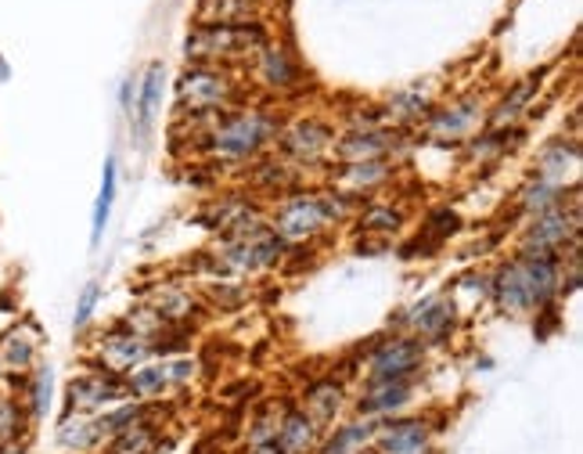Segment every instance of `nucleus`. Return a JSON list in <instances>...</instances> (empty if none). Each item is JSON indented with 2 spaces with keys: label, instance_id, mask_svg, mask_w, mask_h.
<instances>
[{
  "label": "nucleus",
  "instance_id": "nucleus-19",
  "mask_svg": "<svg viewBox=\"0 0 583 454\" xmlns=\"http://www.w3.org/2000/svg\"><path fill=\"white\" fill-rule=\"evenodd\" d=\"M58 447L65 454H90V451H101V437L95 429V415H76V412H65L62 422H58Z\"/></svg>",
  "mask_w": 583,
  "mask_h": 454
},
{
  "label": "nucleus",
  "instance_id": "nucleus-4",
  "mask_svg": "<svg viewBox=\"0 0 583 454\" xmlns=\"http://www.w3.org/2000/svg\"><path fill=\"white\" fill-rule=\"evenodd\" d=\"M379 454H436V422L429 415H393L375 426Z\"/></svg>",
  "mask_w": 583,
  "mask_h": 454
},
{
  "label": "nucleus",
  "instance_id": "nucleus-22",
  "mask_svg": "<svg viewBox=\"0 0 583 454\" xmlns=\"http://www.w3.org/2000/svg\"><path fill=\"white\" fill-rule=\"evenodd\" d=\"M162 418H166V415L131 426L126 433L112 437L101 451H104V454H151V451L162 444Z\"/></svg>",
  "mask_w": 583,
  "mask_h": 454
},
{
  "label": "nucleus",
  "instance_id": "nucleus-3",
  "mask_svg": "<svg viewBox=\"0 0 583 454\" xmlns=\"http://www.w3.org/2000/svg\"><path fill=\"white\" fill-rule=\"evenodd\" d=\"M238 101H241V87L224 65H191L177 79V112L235 109Z\"/></svg>",
  "mask_w": 583,
  "mask_h": 454
},
{
  "label": "nucleus",
  "instance_id": "nucleus-24",
  "mask_svg": "<svg viewBox=\"0 0 583 454\" xmlns=\"http://www.w3.org/2000/svg\"><path fill=\"white\" fill-rule=\"evenodd\" d=\"M162 79H166V65L156 62L148 65L145 73V84H141V101H137V112H134V126H137V142L145 145V137L156 123V112H159V101H162Z\"/></svg>",
  "mask_w": 583,
  "mask_h": 454
},
{
  "label": "nucleus",
  "instance_id": "nucleus-16",
  "mask_svg": "<svg viewBox=\"0 0 583 454\" xmlns=\"http://www.w3.org/2000/svg\"><path fill=\"white\" fill-rule=\"evenodd\" d=\"M343 404H346V386L335 379H318L302 390V412H307L318 426L335 422V415L343 412Z\"/></svg>",
  "mask_w": 583,
  "mask_h": 454
},
{
  "label": "nucleus",
  "instance_id": "nucleus-9",
  "mask_svg": "<svg viewBox=\"0 0 583 454\" xmlns=\"http://www.w3.org/2000/svg\"><path fill=\"white\" fill-rule=\"evenodd\" d=\"M418 376L411 379H386V382H364V393L357 397V415L382 422V418L404 415L407 404L414 401Z\"/></svg>",
  "mask_w": 583,
  "mask_h": 454
},
{
  "label": "nucleus",
  "instance_id": "nucleus-25",
  "mask_svg": "<svg viewBox=\"0 0 583 454\" xmlns=\"http://www.w3.org/2000/svg\"><path fill=\"white\" fill-rule=\"evenodd\" d=\"M580 162V145L576 142H551L541 151V162H536V177L541 181H551L562 188L566 173L573 170Z\"/></svg>",
  "mask_w": 583,
  "mask_h": 454
},
{
  "label": "nucleus",
  "instance_id": "nucleus-40",
  "mask_svg": "<svg viewBox=\"0 0 583 454\" xmlns=\"http://www.w3.org/2000/svg\"><path fill=\"white\" fill-rule=\"evenodd\" d=\"M131 90H134V87H131V79H126V84L120 87V101H123V109H126V105H131Z\"/></svg>",
  "mask_w": 583,
  "mask_h": 454
},
{
  "label": "nucleus",
  "instance_id": "nucleus-8",
  "mask_svg": "<svg viewBox=\"0 0 583 454\" xmlns=\"http://www.w3.org/2000/svg\"><path fill=\"white\" fill-rule=\"evenodd\" d=\"M324 228H332V220L324 217V206L318 195H296V199L282 203V209L271 220V231L285 242H310L318 238Z\"/></svg>",
  "mask_w": 583,
  "mask_h": 454
},
{
  "label": "nucleus",
  "instance_id": "nucleus-6",
  "mask_svg": "<svg viewBox=\"0 0 583 454\" xmlns=\"http://www.w3.org/2000/svg\"><path fill=\"white\" fill-rule=\"evenodd\" d=\"M425 365V343L414 335H393L382 340L368 357V382H386V379H411L422 376Z\"/></svg>",
  "mask_w": 583,
  "mask_h": 454
},
{
  "label": "nucleus",
  "instance_id": "nucleus-5",
  "mask_svg": "<svg viewBox=\"0 0 583 454\" xmlns=\"http://www.w3.org/2000/svg\"><path fill=\"white\" fill-rule=\"evenodd\" d=\"M123 401H134L126 379L112 376V371H98V368L76 376L65 390V412H76V415H98L104 407L123 404Z\"/></svg>",
  "mask_w": 583,
  "mask_h": 454
},
{
  "label": "nucleus",
  "instance_id": "nucleus-36",
  "mask_svg": "<svg viewBox=\"0 0 583 454\" xmlns=\"http://www.w3.org/2000/svg\"><path fill=\"white\" fill-rule=\"evenodd\" d=\"M98 296H101V289H98V282H87V285H84V293H79V303H76V318H73V324H76V332H84V329H87V324H90V318H95Z\"/></svg>",
  "mask_w": 583,
  "mask_h": 454
},
{
  "label": "nucleus",
  "instance_id": "nucleus-39",
  "mask_svg": "<svg viewBox=\"0 0 583 454\" xmlns=\"http://www.w3.org/2000/svg\"><path fill=\"white\" fill-rule=\"evenodd\" d=\"M245 454H282V447L271 440V444H260V447H245Z\"/></svg>",
  "mask_w": 583,
  "mask_h": 454
},
{
  "label": "nucleus",
  "instance_id": "nucleus-1",
  "mask_svg": "<svg viewBox=\"0 0 583 454\" xmlns=\"http://www.w3.org/2000/svg\"><path fill=\"white\" fill-rule=\"evenodd\" d=\"M277 137V123L266 112H235L224 115V123L206 137V151L220 162H249Z\"/></svg>",
  "mask_w": 583,
  "mask_h": 454
},
{
  "label": "nucleus",
  "instance_id": "nucleus-14",
  "mask_svg": "<svg viewBox=\"0 0 583 454\" xmlns=\"http://www.w3.org/2000/svg\"><path fill=\"white\" fill-rule=\"evenodd\" d=\"M454 318H458V314H454V303L439 299V296H429L411 310L414 332L429 343H447L454 332Z\"/></svg>",
  "mask_w": 583,
  "mask_h": 454
},
{
  "label": "nucleus",
  "instance_id": "nucleus-10",
  "mask_svg": "<svg viewBox=\"0 0 583 454\" xmlns=\"http://www.w3.org/2000/svg\"><path fill=\"white\" fill-rule=\"evenodd\" d=\"M156 354V343L145 340L137 332H109L98 346V371H112V376H131L134 368H141L145 360Z\"/></svg>",
  "mask_w": 583,
  "mask_h": 454
},
{
  "label": "nucleus",
  "instance_id": "nucleus-27",
  "mask_svg": "<svg viewBox=\"0 0 583 454\" xmlns=\"http://www.w3.org/2000/svg\"><path fill=\"white\" fill-rule=\"evenodd\" d=\"M112 203H115V156L104 159V170H101V192H98V203H95V228H90V242H101L104 228H109V217H112Z\"/></svg>",
  "mask_w": 583,
  "mask_h": 454
},
{
  "label": "nucleus",
  "instance_id": "nucleus-30",
  "mask_svg": "<svg viewBox=\"0 0 583 454\" xmlns=\"http://www.w3.org/2000/svg\"><path fill=\"white\" fill-rule=\"evenodd\" d=\"M533 87H536V76H530L526 84H519L516 90H511V95L494 109V115H489V126H494V131H505V126L516 123V120H519V112L526 109V101H530V95H533Z\"/></svg>",
  "mask_w": 583,
  "mask_h": 454
},
{
  "label": "nucleus",
  "instance_id": "nucleus-18",
  "mask_svg": "<svg viewBox=\"0 0 583 454\" xmlns=\"http://www.w3.org/2000/svg\"><path fill=\"white\" fill-rule=\"evenodd\" d=\"M260 79L271 90H292L299 87V65L282 44H263L260 48Z\"/></svg>",
  "mask_w": 583,
  "mask_h": 454
},
{
  "label": "nucleus",
  "instance_id": "nucleus-11",
  "mask_svg": "<svg viewBox=\"0 0 583 454\" xmlns=\"http://www.w3.org/2000/svg\"><path fill=\"white\" fill-rule=\"evenodd\" d=\"M332 145H335L332 126L321 120H299V123H292L288 131H282V151L292 162H299V167L321 162L328 156Z\"/></svg>",
  "mask_w": 583,
  "mask_h": 454
},
{
  "label": "nucleus",
  "instance_id": "nucleus-32",
  "mask_svg": "<svg viewBox=\"0 0 583 454\" xmlns=\"http://www.w3.org/2000/svg\"><path fill=\"white\" fill-rule=\"evenodd\" d=\"M296 181H299V173L292 162H274V159H266L256 167V184L266 192H288V188H296Z\"/></svg>",
  "mask_w": 583,
  "mask_h": 454
},
{
  "label": "nucleus",
  "instance_id": "nucleus-7",
  "mask_svg": "<svg viewBox=\"0 0 583 454\" xmlns=\"http://www.w3.org/2000/svg\"><path fill=\"white\" fill-rule=\"evenodd\" d=\"M580 238V213H576V203L573 206H555L547 213H536L533 224L526 231V242L522 249L526 253H544V256H558L566 253L569 242Z\"/></svg>",
  "mask_w": 583,
  "mask_h": 454
},
{
  "label": "nucleus",
  "instance_id": "nucleus-21",
  "mask_svg": "<svg viewBox=\"0 0 583 454\" xmlns=\"http://www.w3.org/2000/svg\"><path fill=\"white\" fill-rule=\"evenodd\" d=\"M18 401L26 404L29 422H40V418H48L51 401H54V368L51 365H33Z\"/></svg>",
  "mask_w": 583,
  "mask_h": 454
},
{
  "label": "nucleus",
  "instance_id": "nucleus-31",
  "mask_svg": "<svg viewBox=\"0 0 583 454\" xmlns=\"http://www.w3.org/2000/svg\"><path fill=\"white\" fill-rule=\"evenodd\" d=\"M29 412L18 397H0V440H26Z\"/></svg>",
  "mask_w": 583,
  "mask_h": 454
},
{
  "label": "nucleus",
  "instance_id": "nucleus-29",
  "mask_svg": "<svg viewBox=\"0 0 583 454\" xmlns=\"http://www.w3.org/2000/svg\"><path fill=\"white\" fill-rule=\"evenodd\" d=\"M400 224H404V209H393V206H368V209H360V231H364V235L389 238L393 231H400Z\"/></svg>",
  "mask_w": 583,
  "mask_h": 454
},
{
  "label": "nucleus",
  "instance_id": "nucleus-15",
  "mask_svg": "<svg viewBox=\"0 0 583 454\" xmlns=\"http://www.w3.org/2000/svg\"><path fill=\"white\" fill-rule=\"evenodd\" d=\"M393 134L389 131H349L335 148V156L343 162H375L393 156Z\"/></svg>",
  "mask_w": 583,
  "mask_h": 454
},
{
  "label": "nucleus",
  "instance_id": "nucleus-37",
  "mask_svg": "<svg viewBox=\"0 0 583 454\" xmlns=\"http://www.w3.org/2000/svg\"><path fill=\"white\" fill-rule=\"evenodd\" d=\"M195 371H198V365L191 357H177V360H170L166 365V376H170V386L177 390V386H188V382L195 379Z\"/></svg>",
  "mask_w": 583,
  "mask_h": 454
},
{
  "label": "nucleus",
  "instance_id": "nucleus-38",
  "mask_svg": "<svg viewBox=\"0 0 583 454\" xmlns=\"http://www.w3.org/2000/svg\"><path fill=\"white\" fill-rule=\"evenodd\" d=\"M0 454H29L26 440H0Z\"/></svg>",
  "mask_w": 583,
  "mask_h": 454
},
{
  "label": "nucleus",
  "instance_id": "nucleus-28",
  "mask_svg": "<svg viewBox=\"0 0 583 454\" xmlns=\"http://www.w3.org/2000/svg\"><path fill=\"white\" fill-rule=\"evenodd\" d=\"M519 203H522V209H526V213L536 217V213H547V209H555V206H566V192L558 188V184H551V181L536 177L533 184H526V188H522Z\"/></svg>",
  "mask_w": 583,
  "mask_h": 454
},
{
  "label": "nucleus",
  "instance_id": "nucleus-12",
  "mask_svg": "<svg viewBox=\"0 0 583 454\" xmlns=\"http://www.w3.org/2000/svg\"><path fill=\"white\" fill-rule=\"evenodd\" d=\"M321 440H324V426L313 422L302 407L288 404L282 415V426H277V437H274V444L282 447V454H318Z\"/></svg>",
  "mask_w": 583,
  "mask_h": 454
},
{
  "label": "nucleus",
  "instance_id": "nucleus-42",
  "mask_svg": "<svg viewBox=\"0 0 583 454\" xmlns=\"http://www.w3.org/2000/svg\"><path fill=\"white\" fill-rule=\"evenodd\" d=\"M357 454H379L375 447H364V451H357Z\"/></svg>",
  "mask_w": 583,
  "mask_h": 454
},
{
  "label": "nucleus",
  "instance_id": "nucleus-35",
  "mask_svg": "<svg viewBox=\"0 0 583 454\" xmlns=\"http://www.w3.org/2000/svg\"><path fill=\"white\" fill-rule=\"evenodd\" d=\"M425 112H429V105H425V98H418V95H396L389 101V109H382L386 120H404V123L422 120Z\"/></svg>",
  "mask_w": 583,
  "mask_h": 454
},
{
  "label": "nucleus",
  "instance_id": "nucleus-41",
  "mask_svg": "<svg viewBox=\"0 0 583 454\" xmlns=\"http://www.w3.org/2000/svg\"><path fill=\"white\" fill-rule=\"evenodd\" d=\"M4 79H11V69L4 62V54H0V84H4Z\"/></svg>",
  "mask_w": 583,
  "mask_h": 454
},
{
  "label": "nucleus",
  "instance_id": "nucleus-33",
  "mask_svg": "<svg viewBox=\"0 0 583 454\" xmlns=\"http://www.w3.org/2000/svg\"><path fill=\"white\" fill-rule=\"evenodd\" d=\"M288 407V404H285ZM285 407H277V404H266L260 415L252 418V426H249V437H245V447H260V444H271V440L277 437V426H282V415H285Z\"/></svg>",
  "mask_w": 583,
  "mask_h": 454
},
{
  "label": "nucleus",
  "instance_id": "nucleus-26",
  "mask_svg": "<svg viewBox=\"0 0 583 454\" xmlns=\"http://www.w3.org/2000/svg\"><path fill=\"white\" fill-rule=\"evenodd\" d=\"M126 386H131V397L134 401H162V393L173 390L170 386V376H166V365H141L126 376Z\"/></svg>",
  "mask_w": 583,
  "mask_h": 454
},
{
  "label": "nucleus",
  "instance_id": "nucleus-34",
  "mask_svg": "<svg viewBox=\"0 0 583 454\" xmlns=\"http://www.w3.org/2000/svg\"><path fill=\"white\" fill-rule=\"evenodd\" d=\"M458 224H461V220H458V213H454V209H436V213L429 217V224L422 228L425 242L418 238V246L425 249L422 256H429V249H433V246H439L443 238H450L454 231H458Z\"/></svg>",
  "mask_w": 583,
  "mask_h": 454
},
{
  "label": "nucleus",
  "instance_id": "nucleus-2",
  "mask_svg": "<svg viewBox=\"0 0 583 454\" xmlns=\"http://www.w3.org/2000/svg\"><path fill=\"white\" fill-rule=\"evenodd\" d=\"M266 44L263 29L256 22H245V26H198L184 51L195 65H224L235 62V58H249L260 54Z\"/></svg>",
  "mask_w": 583,
  "mask_h": 454
},
{
  "label": "nucleus",
  "instance_id": "nucleus-13",
  "mask_svg": "<svg viewBox=\"0 0 583 454\" xmlns=\"http://www.w3.org/2000/svg\"><path fill=\"white\" fill-rule=\"evenodd\" d=\"M37 351H40V329L33 321H18L0 340V365H4L8 376H26L37 365Z\"/></svg>",
  "mask_w": 583,
  "mask_h": 454
},
{
  "label": "nucleus",
  "instance_id": "nucleus-20",
  "mask_svg": "<svg viewBox=\"0 0 583 454\" xmlns=\"http://www.w3.org/2000/svg\"><path fill=\"white\" fill-rule=\"evenodd\" d=\"M389 159H375V162H346V167L335 173V184L343 188V195H360V192H371V188H382L389 181Z\"/></svg>",
  "mask_w": 583,
  "mask_h": 454
},
{
  "label": "nucleus",
  "instance_id": "nucleus-17",
  "mask_svg": "<svg viewBox=\"0 0 583 454\" xmlns=\"http://www.w3.org/2000/svg\"><path fill=\"white\" fill-rule=\"evenodd\" d=\"M375 426L379 422H371V418H360V415L349 418V422L335 426L332 433H324L318 454H357V451H364V447L375 444Z\"/></svg>",
  "mask_w": 583,
  "mask_h": 454
},
{
  "label": "nucleus",
  "instance_id": "nucleus-23",
  "mask_svg": "<svg viewBox=\"0 0 583 454\" xmlns=\"http://www.w3.org/2000/svg\"><path fill=\"white\" fill-rule=\"evenodd\" d=\"M480 123V109H475V101H458V105H447V109H436L429 115V134L433 137H464L472 131V126Z\"/></svg>",
  "mask_w": 583,
  "mask_h": 454
},
{
  "label": "nucleus",
  "instance_id": "nucleus-43",
  "mask_svg": "<svg viewBox=\"0 0 583 454\" xmlns=\"http://www.w3.org/2000/svg\"><path fill=\"white\" fill-rule=\"evenodd\" d=\"M8 379V371H4V365H0V382H4Z\"/></svg>",
  "mask_w": 583,
  "mask_h": 454
}]
</instances>
